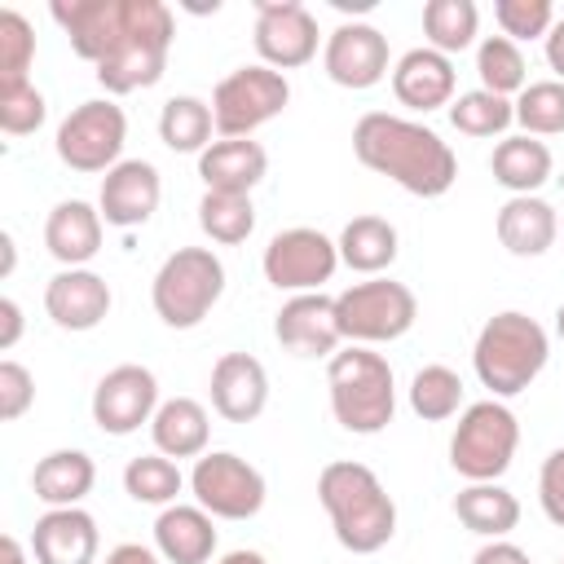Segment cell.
<instances>
[{
	"mask_svg": "<svg viewBox=\"0 0 564 564\" xmlns=\"http://www.w3.org/2000/svg\"><path fill=\"white\" fill-rule=\"evenodd\" d=\"M352 150L370 172L397 181L401 189H410L419 198H441L458 181L454 150L432 128L401 119V115H388V110H370L357 119Z\"/></svg>",
	"mask_w": 564,
	"mask_h": 564,
	"instance_id": "obj_1",
	"label": "cell"
},
{
	"mask_svg": "<svg viewBox=\"0 0 564 564\" xmlns=\"http://www.w3.org/2000/svg\"><path fill=\"white\" fill-rule=\"evenodd\" d=\"M317 498L330 516V529L344 551L352 555H375L392 542L397 533V502L379 485V476L366 463H326L317 476Z\"/></svg>",
	"mask_w": 564,
	"mask_h": 564,
	"instance_id": "obj_2",
	"label": "cell"
},
{
	"mask_svg": "<svg viewBox=\"0 0 564 564\" xmlns=\"http://www.w3.org/2000/svg\"><path fill=\"white\" fill-rule=\"evenodd\" d=\"M546 352H551L546 330L529 313L507 308L480 326L476 348H471V366L494 397H516L542 375Z\"/></svg>",
	"mask_w": 564,
	"mask_h": 564,
	"instance_id": "obj_3",
	"label": "cell"
},
{
	"mask_svg": "<svg viewBox=\"0 0 564 564\" xmlns=\"http://www.w3.org/2000/svg\"><path fill=\"white\" fill-rule=\"evenodd\" d=\"M326 388H330V410H335V423L344 432H357V436H375L392 423L397 414V388H392V366L352 344L344 352L330 357L326 366Z\"/></svg>",
	"mask_w": 564,
	"mask_h": 564,
	"instance_id": "obj_4",
	"label": "cell"
},
{
	"mask_svg": "<svg viewBox=\"0 0 564 564\" xmlns=\"http://www.w3.org/2000/svg\"><path fill=\"white\" fill-rule=\"evenodd\" d=\"M172 35H176V22L163 0H128V26H123L119 44L110 48V57L97 66L101 88L115 97L154 88L167 66Z\"/></svg>",
	"mask_w": 564,
	"mask_h": 564,
	"instance_id": "obj_5",
	"label": "cell"
},
{
	"mask_svg": "<svg viewBox=\"0 0 564 564\" xmlns=\"http://www.w3.org/2000/svg\"><path fill=\"white\" fill-rule=\"evenodd\" d=\"M220 295H225V264H220V256L212 247H176L159 264L154 286H150L154 313L172 330L198 326L216 308Z\"/></svg>",
	"mask_w": 564,
	"mask_h": 564,
	"instance_id": "obj_6",
	"label": "cell"
},
{
	"mask_svg": "<svg viewBox=\"0 0 564 564\" xmlns=\"http://www.w3.org/2000/svg\"><path fill=\"white\" fill-rule=\"evenodd\" d=\"M520 445V423L502 401H476L463 410L454 436H449V467L480 485V480H498Z\"/></svg>",
	"mask_w": 564,
	"mask_h": 564,
	"instance_id": "obj_7",
	"label": "cell"
},
{
	"mask_svg": "<svg viewBox=\"0 0 564 564\" xmlns=\"http://www.w3.org/2000/svg\"><path fill=\"white\" fill-rule=\"evenodd\" d=\"M335 317H339V335L352 344H388L401 339L414 317H419V300L405 282L392 278H370V282H352L348 291L335 295Z\"/></svg>",
	"mask_w": 564,
	"mask_h": 564,
	"instance_id": "obj_8",
	"label": "cell"
},
{
	"mask_svg": "<svg viewBox=\"0 0 564 564\" xmlns=\"http://www.w3.org/2000/svg\"><path fill=\"white\" fill-rule=\"evenodd\" d=\"M286 101H291V84H286L282 70H273V66H238L212 93L216 132L225 141L229 137H251L260 123L282 115Z\"/></svg>",
	"mask_w": 564,
	"mask_h": 564,
	"instance_id": "obj_9",
	"label": "cell"
},
{
	"mask_svg": "<svg viewBox=\"0 0 564 564\" xmlns=\"http://www.w3.org/2000/svg\"><path fill=\"white\" fill-rule=\"evenodd\" d=\"M128 141V119L115 101H84L57 128V159L70 172H110Z\"/></svg>",
	"mask_w": 564,
	"mask_h": 564,
	"instance_id": "obj_10",
	"label": "cell"
},
{
	"mask_svg": "<svg viewBox=\"0 0 564 564\" xmlns=\"http://www.w3.org/2000/svg\"><path fill=\"white\" fill-rule=\"evenodd\" d=\"M189 489H194L198 507L220 520H251L264 507V476L229 449L203 454L189 471Z\"/></svg>",
	"mask_w": 564,
	"mask_h": 564,
	"instance_id": "obj_11",
	"label": "cell"
},
{
	"mask_svg": "<svg viewBox=\"0 0 564 564\" xmlns=\"http://www.w3.org/2000/svg\"><path fill=\"white\" fill-rule=\"evenodd\" d=\"M260 264L278 291L304 295V291H317L322 282H330V273L339 264V242H330L322 229L295 225V229H282L269 238Z\"/></svg>",
	"mask_w": 564,
	"mask_h": 564,
	"instance_id": "obj_12",
	"label": "cell"
},
{
	"mask_svg": "<svg viewBox=\"0 0 564 564\" xmlns=\"http://www.w3.org/2000/svg\"><path fill=\"white\" fill-rule=\"evenodd\" d=\"M159 410V379L154 370L123 361L115 370H106L93 388V423L110 436H128L141 423H150Z\"/></svg>",
	"mask_w": 564,
	"mask_h": 564,
	"instance_id": "obj_13",
	"label": "cell"
},
{
	"mask_svg": "<svg viewBox=\"0 0 564 564\" xmlns=\"http://www.w3.org/2000/svg\"><path fill=\"white\" fill-rule=\"evenodd\" d=\"M256 53L273 70H295L317 53V18L300 0H256Z\"/></svg>",
	"mask_w": 564,
	"mask_h": 564,
	"instance_id": "obj_14",
	"label": "cell"
},
{
	"mask_svg": "<svg viewBox=\"0 0 564 564\" xmlns=\"http://www.w3.org/2000/svg\"><path fill=\"white\" fill-rule=\"evenodd\" d=\"M322 62L339 88H375L388 75V35L370 22H339L326 35Z\"/></svg>",
	"mask_w": 564,
	"mask_h": 564,
	"instance_id": "obj_15",
	"label": "cell"
},
{
	"mask_svg": "<svg viewBox=\"0 0 564 564\" xmlns=\"http://www.w3.org/2000/svg\"><path fill=\"white\" fill-rule=\"evenodd\" d=\"M159 198H163V181H159V167L145 163V159H123L115 163L106 176H101V216L106 225L115 229H137L145 225L154 212H159Z\"/></svg>",
	"mask_w": 564,
	"mask_h": 564,
	"instance_id": "obj_16",
	"label": "cell"
},
{
	"mask_svg": "<svg viewBox=\"0 0 564 564\" xmlns=\"http://www.w3.org/2000/svg\"><path fill=\"white\" fill-rule=\"evenodd\" d=\"M48 13L70 35V48L93 66L110 57L128 26V0H57Z\"/></svg>",
	"mask_w": 564,
	"mask_h": 564,
	"instance_id": "obj_17",
	"label": "cell"
},
{
	"mask_svg": "<svg viewBox=\"0 0 564 564\" xmlns=\"http://www.w3.org/2000/svg\"><path fill=\"white\" fill-rule=\"evenodd\" d=\"M273 335L282 348H291L295 357H335L339 348V317H335V300L322 295V291H304V295H291L282 308H278V322H273Z\"/></svg>",
	"mask_w": 564,
	"mask_h": 564,
	"instance_id": "obj_18",
	"label": "cell"
},
{
	"mask_svg": "<svg viewBox=\"0 0 564 564\" xmlns=\"http://www.w3.org/2000/svg\"><path fill=\"white\" fill-rule=\"evenodd\" d=\"M212 405L229 423H251L269 405V375L251 352H225L212 366Z\"/></svg>",
	"mask_w": 564,
	"mask_h": 564,
	"instance_id": "obj_19",
	"label": "cell"
},
{
	"mask_svg": "<svg viewBox=\"0 0 564 564\" xmlns=\"http://www.w3.org/2000/svg\"><path fill=\"white\" fill-rule=\"evenodd\" d=\"M44 308L62 330H93L110 313V286L93 269H62L44 286Z\"/></svg>",
	"mask_w": 564,
	"mask_h": 564,
	"instance_id": "obj_20",
	"label": "cell"
},
{
	"mask_svg": "<svg viewBox=\"0 0 564 564\" xmlns=\"http://www.w3.org/2000/svg\"><path fill=\"white\" fill-rule=\"evenodd\" d=\"M31 551L40 564H93L97 520L84 507H48L31 529Z\"/></svg>",
	"mask_w": 564,
	"mask_h": 564,
	"instance_id": "obj_21",
	"label": "cell"
},
{
	"mask_svg": "<svg viewBox=\"0 0 564 564\" xmlns=\"http://www.w3.org/2000/svg\"><path fill=\"white\" fill-rule=\"evenodd\" d=\"M392 93L401 106L410 110H441L454 101V62L436 48H410L397 66H392Z\"/></svg>",
	"mask_w": 564,
	"mask_h": 564,
	"instance_id": "obj_22",
	"label": "cell"
},
{
	"mask_svg": "<svg viewBox=\"0 0 564 564\" xmlns=\"http://www.w3.org/2000/svg\"><path fill=\"white\" fill-rule=\"evenodd\" d=\"M269 172V154L260 141L251 137H229V141H212L198 154V176L207 189L220 194H251Z\"/></svg>",
	"mask_w": 564,
	"mask_h": 564,
	"instance_id": "obj_23",
	"label": "cell"
},
{
	"mask_svg": "<svg viewBox=\"0 0 564 564\" xmlns=\"http://www.w3.org/2000/svg\"><path fill=\"white\" fill-rule=\"evenodd\" d=\"M44 247L57 264L84 269L101 251V212L88 207L84 198H66L48 212L44 220Z\"/></svg>",
	"mask_w": 564,
	"mask_h": 564,
	"instance_id": "obj_24",
	"label": "cell"
},
{
	"mask_svg": "<svg viewBox=\"0 0 564 564\" xmlns=\"http://www.w3.org/2000/svg\"><path fill=\"white\" fill-rule=\"evenodd\" d=\"M560 238V216L538 194H511L498 207V242L511 256H542Z\"/></svg>",
	"mask_w": 564,
	"mask_h": 564,
	"instance_id": "obj_25",
	"label": "cell"
},
{
	"mask_svg": "<svg viewBox=\"0 0 564 564\" xmlns=\"http://www.w3.org/2000/svg\"><path fill=\"white\" fill-rule=\"evenodd\" d=\"M154 546L167 564H207L216 551V524L212 511L203 507H163V516L154 520Z\"/></svg>",
	"mask_w": 564,
	"mask_h": 564,
	"instance_id": "obj_26",
	"label": "cell"
},
{
	"mask_svg": "<svg viewBox=\"0 0 564 564\" xmlns=\"http://www.w3.org/2000/svg\"><path fill=\"white\" fill-rule=\"evenodd\" d=\"M150 436H154V449L167 454V458H198L207 449L212 423H207V410L194 397H172L154 410Z\"/></svg>",
	"mask_w": 564,
	"mask_h": 564,
	"instance_id": "obj_27",
	"label": "cell"
},
{
	"mask_svg": "<svg viewBox=\"0 0 564 564\" xmlns=\"http://www.w3.org/2000/svg\"><path fill=\"white\" fill-rule=\"evenodd\" d=\"M93 480H97V467L84 449H53L31 471V489L48 507H79V498L93 489Z\"/></svg>",
	"mask_w": 564,
	"mask_h": 564,
	"instance_id": "obj_28",
	"label": "cell"
},
{
	"mask_svg": "<svg viewBox=\"0 0 564 564\" xmlns=\"http://www.w3.org/2000/svg\"><path fill=\"white\" fill-rule=\"evenodd\" d=\"M489 172H494V181H498L502 189H511V194H533L538 185L551 181V150H546L538 137H529V132L507 137V141L494 145Z\"/></svg>",
	"mask_w": 564,
	"mask_h": 564,
	"instance_id": "obj_29",
	"label": "cell"
},
{
	"mask_svg": "<svg viewBox=\"0 0 564 564\" xmlns=\"http://www.w3.org/2000/svg\"><path fill=\"white\" fill-rule=\"evenodd\" d=\"M454 516L463 520V529H471L480 538H502V533H511L520 524V502L498 480H480V485L458 489Z\"/></svg>",
	"mask_w": 564,
	"mask_h": 564,
	"instance_id": "obj_30",
	"label": "cell"
},
{
	"mask_svg": "<svg viewBox=\"0 0 564 564\" xmlns=\"http://www.w3.org/2000/svg\"><path fill=\"white\" fill-rule=\"evenodd\" d=\"M339 260L357 273H383L397 260V229L383 216H352L339 234Z\"/></svg>",
	"mask_w": 564,
	"mask_h": 564,
	"instance_id": "obj_31",
	"label": "cell"
},
{
	"mask_svg": "<svg viewBox=\"0 0 564 564\" xmlns=\"http://www.w3.org/2000/svg\"><path fill=\"white\" fill-rule=\"evenodd\" d=\"M212 128H216V115L198 97H167L159 110V137L176 154H203L212 141Z\"/></svg>",
	"mask_w": 564,
	"mask_h": 564,
	"instance_id": "obj_32",
	"label": "cell"
},
{
	"mask_svg": "<svg viewBox=\"0 0 564 564\" xmlns=\"http://www.w3.org/2000/svg\"><path fill=\"white\" fill-rule=\"evenodd\" d=\"M476 26H480V9H476L471 0H427V4H423V35H427V48H436V53H445V57L471 48Z\"/></svg>",
	"mask_w": 564,
	"mask_h": 564,
	"instance_id": "obj_33",
	"label": "cell"
},
{
	"mask_svg": "<svg viewBox=\"0 0 564 564\" xmlns=\"http://www.w3.org/2000/svg\"><path fill=\"white\" fill-rule=\"evenodd\" d=\"M198 225L212 242L220 247H238L251 238L256 229V207H251V194H220V189H207L203 203H198Z\"/></svg>",
	"mask_w": 564,
	"mask_h": 564,
	"instance_id": "obj_34",
	"label": "cell"
},
{
	"mask_svg": "<svg viewBox=\"0 0 564 564\" xmlns=\"http://www.w3.org/2000/svg\"><path fill=\"white\" fill-rule=\"evenodd\" d=\"M185 476L181 467L167 458V454H141L123 467V489L132 502H145V507H167L176 494H181Z\"/></svg>",
	"mask_w": 564,
	"mask_h": 564,
	"instance_id": "obj_35",
	"label": "cell"
},
{
	"mask_svg": "<svg viewBox=\"0 0 564 564\" xmlns=\"http://www.w3.org/2000/svg\"><path fill=\"white\" fill-rule=\"evenodd\" d=\"M449 123L467 137H498L516 123V106L498 93H485V88H471V93H458L449 101Z\"/></svg>",
	"mask_w": 564,
	"mask_h": 564,
	"instance_id": "obj_36",
	"label": "cell"
},
{
	"mask_svg": "<svg viewBox=\"0 0 564 564\" xmlns=\"http://www.w3.org/2000/svg\"><path fill=\"white\" fill-rule=\"evenodd\" d=\"M524 53L516 48V40L507 35H485L480 48H476V75H480V88L485 93H524Z\"/></svg>",
	"mask_w": 564,
	"mask_h": 564,
	"instance_id": "obj_37",
	"label": "cell"
},
{
	"mask_svg": "<svg viewBox=\"0 0 564 564\" xmlns=\"http://www.w3.org/2000/svg\"><path fill=\"white\" fill-rule=\"evenodd\" d=\"M410 405H414L419 419L441 423V419L458 414V405H463V379H458L449 366L432 361V366H423V370L410 379Z\"/></svg>",
	"mask_w": 564,
	"mask_h": 564,
	"instance_id": "obj_38",
	"label": "cell"
},
{
	"mask_svg": "<svg viewBox=\"0 0 564 564\" xmlns=\"http://www.w3.org/2000/svg\"><path fill=\"white\" fill-rule=\"evenodd\" d=\"M516 123L529 137H555V132H564V84L560 79L524 84V93L516 101Z\"/></svg>",
	"mask_w": 564,
	"mask_h": 564,
	"instance_id": "obj_39",
	"label": "cell"
},
{
	"mask_svg": "<svg viewBox=\"0 0 564 564\" xmlns=\"http://www.w3.org/2000/svg\"><path fill=\"white\" fill-rule=\"evenodd\" d=\"M31 57H35L31 22H26L18 9H0V88L26 84Z\"/></svg>",
	"mask_w": 564,
	"mask_h": 564,
	"instance_id": "obj_40",
	"label": "cell"
},
{
	"mask_svg": "<svg viewBox=\"0 0 564 564\" xmlns=\"http://www.w3.org/2000/svg\"><path fill=\"white\" fill-rule=\"evenodd\" d=\"M494 18L502 26L507 40H546V31L555 26V9L551 0H498Z\"/></svg>",
	"mask_w": 564,
	"mask_h": 564,
	"instance_id": "obj_41",
	"label": "cell"
},
{
	"mask_svg": "<svg viewBox=\"0 0 564 564\" xmlns=\"http://www.w3.org/2000/svg\"><path fill=\"white\" fill-rule=\"evenodd\" d=\"M44 115H48V106H44V93L26 79V84H9V88H0V128L9 132V137H26V132H35L40 123H44Z\"/></svg>",
	"mask_w": 564,
	"mask_h": 564,
	"instance_id": "obj_42",
	"label": "cell"
},
{
	"mask_svg": "<svg viewBox=\"0 0 564 564\" xmlns=\"http://www.w3.org/2000/svg\"><path fill=\"white\" fill-rule=\"evenodd\" d=\"M35 401V379L22 361H0V419L13 423L31 410Z\"/></svg>",
	"mask_w": 564,
	"mask_h": 564,
	"instance_id": "obj_43",
	"label": "cell"
},
{
	"mask_svg": "<svg viewBox=\"0 0 564 564\" xmlns=\"http://www.w3.org/2000/svg\"><path fill=\"white\" fill-rule=\"evenodd\" d=\"M538 498H542L546 520L564 529V445L546 454V463L538 471Z\"/></svg>",
	"mask_w": 564,
	"mask_h": 564,
	"instance_id": "obj_44",
	"label": "cell"
},
{
	"mask_svg": "<svg viewBox=\"0 0 564 564\" xmlns=\"http://www.w3.org/2000/svg\"><path fill=\"white\" fill-rule=\"evenodd\" d=\"M471 564H529V555H524L516 542L494 538V542H485V546L471 555Z\"/></svg>",
	"mask_w": 564,
	"mask_h": 564,
	"instance_id": "obj_45",
	"label": "cell"
},
{
	"mask_svg": "<svg viewBox=\"0 0 564 564\" xmlns=\"http://www.w3.org/2000/svg\"><path fill=\"white\" fill-rule=\"evenodd\" d=\"M18 335H22V308H18V300H0V348H13L18 344Z\"/></svg>",
	"mask_w": 564,
	"mask_h": 564,
	"instance_id": "obj_46",
	"label": "cell"
},
{
	"mask_svg": "<svg viewBox=\"0 0 564 564\" xmlns=\"http://www.w3.org/2000/svg\"><path fill=\"white\" fill-rule=\"evenodd\" d=\"M546 62H551L555 79L564 84V18H555V26L546 31Z\"/></svg>",
	"mask_w": 564,
	"mask_h": 564,
	"instance_id": "obj_47",
	"label": "cell"
},
{
	"mask_svg": "<svg viewBox=\"0 0 564 564\" xmlns=\"http://www.w3.org/2000/svg\"><path fill=\"white\" fill-rule=\"evenodd\" d=\"M106 564H159V555L150 546H141V542H123V546H115L106 555Z\"/></svg>",
	"mask_w": 564,
	"mask_h": 564,
	"instance_id": "obj_48",
	"label": "cell"
},
{
	"mask_svg": "<svg viewBox=\"0 0 564 564\" xmlns=\"http://www.w3.org/2000/svg\"><path fill=\"white\" fill-rule=\"evenodd\" d=\"M0 564H26V555H22V542H18V538H0Z\"/></svg>",
	"mask_w": 564,
	"mask_h": 564,
	"instance_id": "obj_49",
	"label": "cell"
},
{
	"mask_svg": "<svg viewBox=\"0 0 564 564\" xmlns=\"http://www.w3.org/2000/svg\"><path fill=\"white\" fill-rule=\"evenodd\" d=\"M220 564H269V560H264L260 551H229Z\"/></svg>",
	"mask_w": 564,
	"mask_h": 564,
	"instance_id": "obj_50",
	"label": "cell"
},
{
	"mask_svg": "<svg viewBox=\"0 0 564 564\" xmlns=\"http://www.w3.org/2000/svg\"><path fill=\"white\" fill-rule=\"evenodd\" d=\"M0 251H4V264H0V273H13V238H9V234H0Z\"/></svg>",
	"mask_w": 564,
	"mask_h": 564,
	"instance_id": "obj_51",
	"label": "cell"
},
{
	"mask_svg": "<svg viewBox=\"0 0 564 564\" xmlns=\"http://www.w3.org/2000/svg\"><path fill=\"white\" fill-rule=\"evenodd\" d=\"M555 330H560V339H564V304L555 308Z\"/></svg>",
	"mask_w": 564,
	"mask_h": 564,
	"instance_id": "obj_52",
	"label": "cell"
},
{
	"mask_svg": "<svg viewBox=\"0 0 564 564\" xmlns=\"http://www.w3.org/2000/svg\"><path fill=\"white\" fill-rule=\"evenodd\" d=\"M560 564H564V560H560Z\"/></svg>",
	"mask_w": 564,
	"mask_h": 564,
	"instance_id": "obj_53",
	"label": "cell"
},
{
	"mask_svg": "<svg viewBox=\"0 0 564 564\" xmlns=\"http://www.w3.org/2000/svg\"><path fill=\"white\" fill-rule=\"evenodd\" d=\"M560 229H564V225H560Z\"/></svg>",
	"mask_w": 564,
	"mask_h": 564,
	"instance_id": "obj_54",
	"label": "cell"
}]
</instances>
